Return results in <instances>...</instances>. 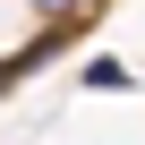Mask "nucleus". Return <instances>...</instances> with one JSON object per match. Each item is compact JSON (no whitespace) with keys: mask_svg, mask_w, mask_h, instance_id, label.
Masks as SVG:
<instances>
[{"mask_svg":"<svg viewBox=\"0 0 145 145\" xmlns=\"http://www.w3.org/2000/svg\"><path fill=\"white\" fill-rule=\"evenodd\" d=\"M86 86H94V94H137V77H128L120 60H94V68H86Z\"/></svg>","mask_w":145,"mask_h":145,"instance_id":"1","label":"nucleus"}]
</instances>
